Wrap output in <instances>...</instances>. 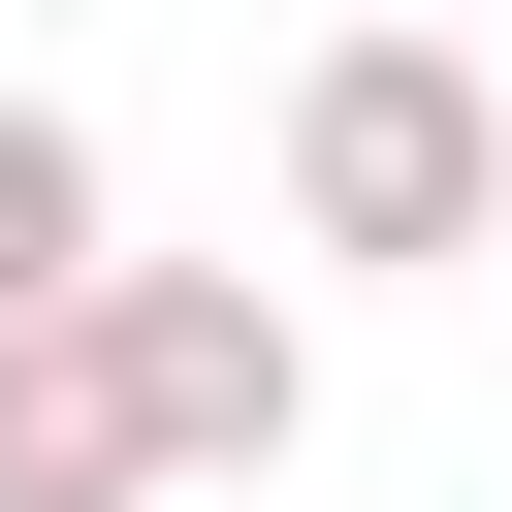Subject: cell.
Masks as SVG:
<instances>
[{"label":"cell","mask_w":512,"mask_h":512,"mask_svg":"<svg viewBox=\"0 0 512 512\" xmlns=\"http://www.w3.org/2000/svg\"><path fill=\"white\" fill-rule=\"evenodd\" d=\"M480 256H512V224H480Z\"/></svg>","instance_id":"5b68a950"},{"label":"cell","mask_w":512,"mask_h":512,"mask_svg":"<svg viewBox=\"0 0 512 512\" xmlns=\"http://www.w3.org/2000/svg\"><path fill=\"white\" fill-rule=\"evenodd\" d=\"M288 224H320V256H480V224H512V96H480L448 32H320V64H288Z\"/></svg>","instance_id":"6da1fadb"},{"label":"cell","mask_w":512,"mask_h":512,"mask_svg":"<svg viewBox=\"0 0 512 512\" xmlns=\"http://www.w3.org/2000/svg\"><path fill=\"white\" fill-rule=\"evenodd\" d=\"M0 512H160V480H128V384H96V288L0 352Z\"/></svg>","instance_id":"3957f363"},{"label":"cell","mask_w":512,"mask_h":512,"mask_svg":"<svg viewBox=\"0 0 512 512\" xmlns=\"http://www.w3.org/2000/svg\"><path fill=\"white\" fill-rule=\"evenodd\" d=\"M64 288H96V128H64V96H0V352H32Z\"/></svg>","instance_id":"277c9868"},{"label":"cell","mask_w":512,"mask_h":512,"mask_svg":"<svg viewBox=\"0 0 512 512\" xmlns=\"http://www.w3.org/2000/svg\"><path fill=\"white\" fill-rule=\"evenodd\" d=\"M96 384H128V480H288V416H320L288 288H224V256H96Z\"/></svg>","instance_id":"7a4b0ae2"}]
</instances>
